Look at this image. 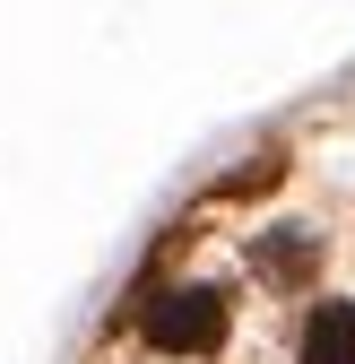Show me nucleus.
Returning <instances> with one entry per match:
<instances>
[{
    "mask_svg": "<svg viewBox=\"0 0 355 364\" xmlns=\"http://www.w3.org/2000/svg\"><path fill=\"white\" fill-rule=\"evenodd\" d=\"M139 330H148L156 355L200 364V355L226 347V295H217V287H156L148 312H139Z\"/></svg>",
    "mask_w": 355,
    "mask_h": 364,
    "instance_id": "1",
    "label": "nucleus"
},
{
    "mask_svg": "<svg viewBox=\"0 0 355 364\" xmlns=\"http://www.w3.org/2000/svg\"><path fill=\"white\" fill-rule=\"evenodd\" d=\"M251 269H260V278H269L278 295H295V287H303V278L321 269V243L303 235V225H269V235L251 243Z\"/></svg>",
    "mask_w": 355,
    "mask_h": 364,
    "instance_id": "2",
    "label": "nucleus"
},
{
    "mask_svg": "<svg viewBox=\"0 0 355 364\" xmlns=\"http://www.w3.org/2000/svg\"><path fill=\"white\" fill-rule=\"evenodd\" d=\"M303 364H355V304H321L303 321Z\"/></svg>",
    "mask_w": 355,
    "mask_h": 364,
    "instance_id": "3",
    "label": "nucleus"
}]
</instances>
